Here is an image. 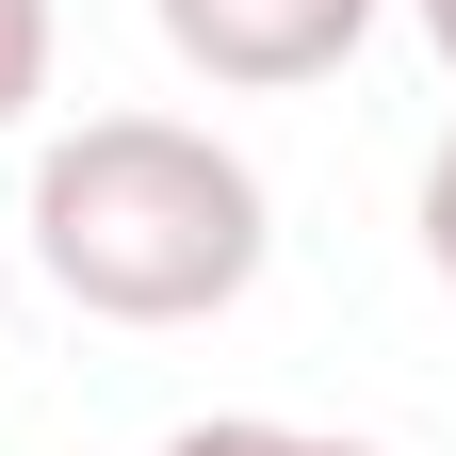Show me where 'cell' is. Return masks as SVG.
<instances>
[{
  "label": "cell",
  "mask_w": 456,
  "mask_h": 456,
  "mask_svg": "<svg viewBox=\"0 0 456 456\" xmlns=\"http://www.w3.org/2000/svg\"><path fill=\"white\" fill-rule=\"evenodd\" d=\"M17 228H33L49 294L98 310V326H212L261 277V245H277L261 163L180 131V114H82V131L33 163Z\"/></svg>",
  "instance_id": "1"
},
{
  "label": "cell",
  "mask_w": 456,
  "mask_h": 456,
  "mask_svg": "<svg viewBox=\"0 0 456 456\" xmlns=\"http://www.w3.org/2000/svg\"><path fill=\"white\" fill-rule=\"evenodd\" d=\"M163 17V49L212 82V98H294V82H326L342 49H359L391 0H147Z\"/></svg>",
  "instance_id": "2"
},
{
  "label": "cell",
  "mask_w": 456,
  "mask_h": 456,
  "mask_svg": "<svg viewBox=\"0 0 456 456\" xmlns=\"http://www.w3.org/2000/svg\"><path fill=\"white\" fill-rule=\"evenodd\" d=\"M147 456H375V440H310V424H180V440H147Z\"/></svg>",
  "instance_id": "3"
},
{
  "label": "cell",
  "mask_w": 456,
  "mask_h": 456,
  "mask_svg": "<svg viewBox=\"0 0 456 456\" xmlns=\"http://www.w3.org/2000/svg\"><path fill=\"white\" fill-rule=\"evenodd\" d=\"M49 98V0H0V131Z\"/></svg>",
  "instance_id": "4"
},
{
  "label": "cell",
  "mask_w": 456,
  "mask_h": 456,
  "mask_svg": "<svg viewBox=\"0 0 456 456\" xmlns=\"http://www.w3.org/2000/svg\"><path fill=\"white\" fill-rule=\"evenodd\" d=\"M408 228H424V277H440V294H456V131L424 147V212H408Z\"/></svg>",
  "instance_id": "5"
},
{
  "label": "cell",
  "mask_w": 456,
  "mask_h": 456,
  "mask_svg": "<svg viewBox=\"0 0 456 456\" xmlns=\"http://www.w3.org/2000/svg\"><path fill=\"white\" fill-rule=\"evenodd\" d=\"M408 17H424V49H440V66H456V0H408Z\"/></svg>",
  "instance_id": "6"
}]
</instances>
